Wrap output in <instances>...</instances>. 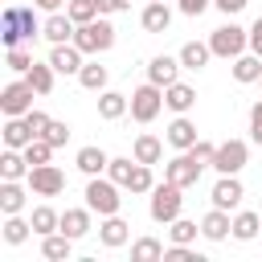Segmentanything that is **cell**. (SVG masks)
Instances as JSON below:
<instances>
[{
  "label": "cell",
  "instance_id": "1",
  "mask_svg": "<svg viewBox=\"0 0 262 262\" xmlns=\"http://www.w3.org/2000/svg\"><path fill=\"white\" fill-rule=\"evenodd\" d=\"M37 8V4H33ZM29 4H8L4 8V16H0V37H4V49H12V45H20V41H33L37 33H41V20H37V12H33Z\"/></svg>",
  "mask_w": 262,
  "mask_h": 262
},
{
  "label": "cell",
  "instance_id": "2",
  "mask_svg": "<svg viewBox=\"0 0 262 262\" xmlns=\"http://www.w3.org/2000/svg\"><path fill=\"white\" fill-rule=\"evenodd\" d=\"M180 209H184V188H180V184L164 180V184H156V188L147 192V213H151L156 225H172V221L180 217Z\"/></svg>",
  "mask_w": 262,
  "mask_h": 262
},
{
  "label": "cell",
  "instance_id": "3",
  "mask_svg": "<svg viewBox=\"0 0 262 262\" xmlns=\"http://www.w3.org/2000/svg\"><path fill=\"white\" fill-rule=\"evenodd\" d=\"M119 188L123 184H115L111 176H86V205L98 213V217H111V213H119V205H123V196H119Z\"/></svg>",
  "mask_w": 262,
  "mask_h": 262
},
{
  "label": "cell",
  "instance_id": "4",
  "mask_svg": "<svg viewBox=\"0 0 262 262\" xmlns=\"http://www.w3.org/2000/svg\"><path fill=\"white\" fill-rule=\"evenodd\" d=\"M209 49H213V57H225V61H233V57H242L246 49H250V29H242V25H221V29H213L209 33Z\"/></svg>",
  "mask_w": 262,
  "mask_h": 262
},
{
  "label": "cell",
  "instance_id": "5",
  "mask_svg": "<svg viewBox=\"0 0 262 262\" xmlns=\"http://www.w3.org/2000/svg\"><path fill=\"white\" fill-rule=\"evenodd\" d=\"M74 45H78L82 53H106V49L115 45V25H111L106 16H94V20L78 25V33H74Z\"/></svg>",
  "mask_w": 262,
  "mask_h": 262
},
{
  "label": "cell",
  "instance_id": "6",
  "mask_svg": "<svg viewBox=\"0 0 262 262\" xmlns=\"http://www.w3.org/2000/svg\"><path fill=\"white\" fill-rule=\"evenodd\" d=\"M246 160H250V143H246V139H225V143H217L209 168H213L217 176H237V172L246 168Z\"/></svg>",
  "mask_w": 262,
  "mask_h": 262
},
{
  "label": "cell",
  "instance_id": "7",
  "mask_svg": "<svg viewBox=\"0 0 262 262\" xmlns=\"http://www.w3.org/2000/svg\"><path fill=\"white\" fill-rule=\"evenodd\" d=\"M160 111H164V86L143 82V86L131 90V119H135V123H151Z\"/></svg>",
  "mask_w": 262,
  "mask_h": 262
},
{
  "label": "cell",
  "instance_id": "8",
  "mask_svg": "<svg viewBox=\"0 0 262 262\" xmlns=\"http://www.w3.org/2000/svg\"><path fill=\"white\" fill-rule=\"evenodd\" d=\"M205 168H209L205 160H196L192 151H180V156H172V160L164 164V180H172V184H180V188H192Z\"/></svg>",
  "mask_w": 262,
  "mask_h": 262
},
{
  "label": "cell",
  "instance_id": "9",
  "mask_svg": "<svg viewBox=\"0 0 262 262\" xmlns=\"http://www.w3.org/2000/svg\"><path fill=\"white\" fill-rule=\"evenodd\" d=\"M25 180H29L33 196H57V192H66V172L57 164H37V168H29Z\"/></svg>",
  "mask_w": 262,
  "mask_h": 262
},
{
  "label": "cell",
  "instance_id": "10",
  "mask_svg": "<svg viewBox=\"0 0 262 262\" xmlns=\"http://www.w3.org/2000/svg\"><path fill=\"white\" fill-rule=\"evenodd\" d=\"M33 94H37V90H33L25 78H20V82H8V86L0 90V111H4V115H29V111H33Z\"/></svg>",
  "mask_w": 262,
  "mask_h": 262
},
{
  "label": "cell",
  "instance_id": "11",
  "mask_svg": "<svg viewBox=\"0 0 262 262\" xmlns=\"http://www.w3.org/2000/svg\"><path fill=\"white\" fill-rule=\"evenodd\" d=\"M74 33H78V25L70 20V12H49L41 25V37L49 45H66V41H74Z\"/></svg>",
  "mask_w": 262,
  "mask_h": 262
},
{
  "label": "cell",
  "instance_id": "12",
  "mask_svg": "<svg viewBox=\"0 0 262 262\" xmlns=\"http://www.w3.org/2000/svg\"><path fill=\"white\" fill-rule=\"evenodd\" d=\"M49 66H53L57 74H78V70L86 66V53H82L74 41H66V45H53V49H49Z\"/></svg>",
  "mask_w": 262,
  "mask_h": 262
},
{
  "label": "cell",
  "instance_id": "13",
  "mask_svg": "<svg viewBox=\"0 0 262 262\" xmlns=\"http://www.w3.org/2000/svg\"><path fill=\"white\" fill-rule=\"evenodd\" d=\"M180 57H168V53H156L151 61H147V82H156V86H172V82H180Z\"/></svg>",
  "mask_w": 262,
  "mask_h": 262
},
{
  "label": "cell",
  "instance_id": "14",
  "mask_svg": "<svg viewBox=\"0 0 262 262\" xmlns=\"http://www.w3.org/2000/svg\"><path fill=\"white\" fill-rule=\"evenodd\" d=\"M233 233V217H229V209H209L205 217H201V237H209V242H225Z\"/></svg>",
  "mask_w": 262,
  "mask_h": 262
},
{
  "label": "cell",
  "instance_id": "15",
  "mask_svg": "<svg viewBox=\"0 0 262 262\" xmlns=\"http://www.w3.org/2000/svg\"><path fill=\"white\" fill-rule=\"evenodd\" d=\"M164 139H168V143H172L176 151H188V147H192V143H196L201 135H196V123H192L188 115H176V119L168 123V131H164Z\"/></svg>",
  "mask_w": 262,
  "mask_h": 262
},
{
  "label": "cell",
  "instance_id": "16",
  "mask_svg": "<svg viewBox=\"0 0 262 262\" xmlns=\"http://www.w3.org/2000/svg\"><path fill=\"white\" fill-rule=\"evenodd\" d=\"M29 180L20 184V180H0V213L4 217H12V213H20L25 209V201H29Z\"/></svg>",
  "mask_w": 262,
  "mask_h": 262
},
{
  "label": "cell",
  "instance_id": "17",
  "mask_svg": "<svg viewBox=\"0 0 262 262\" xmlns=\"http://www.w3.org/2000/svg\"><path fill=\"white\" fill-rule=\"evenodd\" d=\"M242 196H246V188H242L237 176H217V184H213V205L217 209H237Z\"/></svg>",
  "mask_w": 262,
  "mask_h": 262
},
{
  "label": "cell",
  "instance_id": "18",
  "mask_svg": "<svg viewBox=\"0 0 262 262\" xmlns=\"http://www.w3.org/2000/svg\"><path fill=\"white\" fill-rule=\"evenodd\" d=\"M127 237H131V225H127L119 213L102 217V225H98V242H102L106 250H119V246H127Z\"/></svg>",
  "mask_w": 262,
  "mask_h": 262
},
{
  "label": "cell",
  "instance_id": "19",
  "mask_svg": "<svg viewBox=\"0 0 262 262\" xmlns=\"http://www.w3.org/2000/svg\"><path fill=\"white\" fill-rule=\"evenodd\" d=\"M139 25H143L147 33H168V25H172V8H168L164 0H147L143 12H139Z\"/></svg>",
  "mask_w": 262,
  "mask_h": 262
},
{
  "label": "cell",
  "instance_id": "20",
  "mask_svg": "<svg viewBox=\"0 0 262 262\" xmlns=\"http://www.w3.org/2000/svg\"><path fill=\"white\" fill-rule=\"evenodd\" d=\"M164 106L176 111V115H188L196 106V90L188 82H172V86H164Z\"/></svg>",
  "mask_w": 262,
  "mask_h": 262
},
{
  "label": "cell",
  "instance_id": "21",
  "mask_svg": "<svg viewBox=\"0 0 262 262\" xmlns=\"http://www.w3.org/2000/svg\"><path fill=\"white\" fill-rule=\"evenodd\" d=\"M74 164H78V172L82 176H106V164H111V156L102 151V147H78V156H74Z\"/></svg>",
  "mask_w": 262,
  "mask_h": 262
},
{
  "label": "cell",
  "instance_id": "22",
  "mask_svg": "<svg viewBox=\"0 0 262 262\" xmlns=\"http://www.w3.org/2000/svg\"><path fill=\"white\" fill-rule=\"evenodd\" d=\"M90 213H94L90 205H82V209H66V213H61V225H57V229H61L66 237H74V242H78V237H86V233L94 229V225H90Z\"/></svg>",
  "mask_w": 262,
  "mask_h": 262
},
{
  "label": "cell",
  "instance_id": "23",
  "mask_svg": "<svg viewBox=\"0 0 262 262\" xmlns=\"http://www.w3.org/2000/svg\"><path fill=\"white\" fill-rule=\"evenodd\" d=\"M127 111H131V98H127V94H119V90H102V94H98V119L115 123V119H123Z\"/></svg>",
  "mask_w": 262,
  "mask_h": 262
},
{
  "label": "cell",
  "instance_id": "24",
  "mask_svg": "<svg viewBox=\"0 0 262 262\" xmlns=\"http://www.w3.org/2000/svg\"><path fill=\"white\" fill-rule=\"evenodd\" d=\"M70 254H74V237H66L61 229L41 237V258H49V262H70Z\"/></svg>",
  "mask_w": 262,
  "mask_h": 262
},
{
  "label": "cell",
  "instance_id": "25",
  "mask_svg": "<svg viewBox=\"0 0 262 262\" xmlns=\"http://www.w3.org/2000/svg\"><path fill=\"white\" fill-rule=\"evenodd\" d=\"M176 57H180V66H184V70H205V66H209V57H213V49H209V41H184Z\"/></svg>",
  "mask_w": 262,
  "mask_h": 262
},
{
  "label": "cell",
  "instance_id": "26",
  "mask_svg": "<svg viewBox=\"0 0 262 262\" xmlns=\"http://www.w3.org/2000/svg\"><path fill=\"white\" fill-rule=\"evenodd\" d=\"M25 176H29L25 151L20 147H4V156H0V180H25Z\"/></svg>",
  "mask_w": 262,
  "mask_h": 262
},
{
  "label": "cell",
  "instance_id": "27",
  "mask_svg": "<svg viewBox=\"0 0 262 262\" xmlns=\"http://www.w3.org/2000/svg\"><path fill=\"white\" fill-rule=\"evenodd\" d=\"M37 135L29 131V123H25V115H8V123H4V147H29Z\"/></svg>",
  "mask_w": 262,
  "mask_h": 262
},
{
  "label": "cell",
  "instance_id": "28",
  "mask_svg": "<svg viewBox=\"0 0 262 262\" xmlns=\"http://www.w3.org/2000/svg\"><path fill=\"white\" fill-rule=\"evenodd\" d=\"M131 156L139 160V164H160V156H164V139H156V135H135V143H131Z\"/></svg>",
  "mask_w": 262,
  "mask_h": 262
},
{
  "label": "cell",
  "instance_id": "29",
  "mask_svg": "<svg viewBox=\"0 0 262 262\" xmlns=\"http://www.w3.org/2000/svg\"><path fill=\"white\" fill-rule=\"evenodd\" d=\"M258 233H262V213H254V209L233 213V237L237 242H254Z\"/></svg>",
  "mask_w": 262,
  "mask_h": 262
},
{
  "label": "cell",
  "instance_id": "30",
  "mask_svg": "<svg viewBox=\"0 0 262 262\" xmlns=\"http://www.w3.org/2000/svg\"><path fill=\"white\" fill-rule=\"evenodd\" d=\"M233 78L242 82V86H250V82H262V57L258 53H242V57H233Z\"/></svg>",
  "mask_w": 262,
  "mask_h": 262
},
{
  "label": "cell",
  "instance_id": "31",
  "mask_svg": "<svg viewBox=\"0 0 262 262\" xmlns=\"http://www.w3.org/2000/svg\"><path fill=\"white\" fill-rule=\"evenodd\" d=\"M29 221H33V233H37V237H45V233H57L61 213H57V209H49V205H37V209L29 213Z\"/></svg>",
  "mask_w": 262,
  "mask_h": 262
},
{
  "label": "cell",
  "instance_id": "32",
  "mask_svg": "<svg viewBox=\"0 0 262 262\" xmlns=\"http://www.w3.org/2000/svg\"><path fill=\"white\" fill-rule=\"evenodd\" d=\"M131 262H164V242L160 237H135L131 242Z\"/></svg>",
  "mask_w": 262,
  "mask_h": 262
},
{
  "label": "cell",
  "instance_id": "33",
  "mask_svg": "<svg viewBox=\"0 0 262 262\" xmlns=\"http://www.w3.org/2000/svg\"><path fill=\"white\" fill-rule=\"evenodd\" d=\"M78 82H82L86 90L102 94V90H106V82H111V74H106V66H98V61H86V66L78 70Z\"/></svg>",
  "mask_w": 262,
  "mask_h": 262
},
{
  "label": "cell",
  "instance_id": "34",
  "mask_svg": "<svg viewBox=\"0 0 262 262\" xmlns=\"http://www.w3.org/2000/svg\"><path fill=\"white\" fill-rule=\"evenodd\" d=\"M53 74H57V70H53L49 61H33L29 74H25V82H29L37 94H49V90H53Z\"/></svg>",
  "mask_w": 262,
  "mask_h": 262
},
{
  "label": "cell",
  "instance_id": "35",
  "mask_svg": "<svg viewBox=\"0 0 262 262\" xmlns=\"http://www.w3.org/2000/svg\"><path fill=\"white\" fill-rule=\"evenodd\" d=\"M29 233H33V221H25L20 213L4 217V242H8V246H25V242H29Z\"/></svg>",
  "mask_w": 262,
  "mask_h": 262
},
{
  "label": "cell",
  "instance_id": "36",
  "mask_svg": "<svg viewBox=\"0 0 262 262\" xmlns=\"http://www.w3.org/2000/svg\"><path fill=\"white\" fill-rule=\"evenodd\" d=\"M151 188H156L151 164H139V160H135V172H131V180H127V192H135V196H147Z\"/></svg>",
  "mask_w": 262,
  "mask_h": 262
},
{
  "label": "cell",
  "instance_id": "37",
  "mask_svg": "<svg viewBox=\"0 0 262 262\" xmlns=\"http://www.w3.org/2000/svg\"><path fill=\"white\" fill-rule=\"evenodd\" d=\"M131 172H135V156H111V164H106V176H111L115 184H123V188H127Z\"/></svg>",
  "mask_w": 262,
  "mask_h": 262
},
{
  "label": "cell",
  "instance_id": "38",
  "mask_svg": "<svg viewBox=\"0 0 262 262\" xmlns=\"http://www.w3.org/2000/svg\"><path fill=\"white\" fill-rule=\"evenodd\" d=\"M196 233H201V225H196V221H184V217H176V221L168 225V237H172L176 246H192Z\"/></svg>",
  "mask_w": 262,
  "mask_h": 262
},
{
  "label": "cell",
  "instance_id": "39",
  "mask_svg": "<svg viewBox=\"0 0 262 262\" xmlns=\"http://www.w3.org/2000/svg\"><path fill=\"white\" fill-rule=\"evenodd\" d=\"M20 151H25V160H29V168H37V164H49L57 147H53L49 139H33V143H29V147H20Z\"/></svg>",
  "mask_w": 262,
  "mask_h": 262
},
{
  "label": "cell",
  "instance_id": "40",
  "mask_svg": "<svg viewBox=\"0 0 262 262\" xmlns=\"http://www.w3.org/2000/svg\"><path fill=\"white\" fill-rule=\"evenodd\" d=\"M66 12H70V20H74V25H86V20L102 16V12H98V0H70V4H66Z\"/></svg>",
  "mask_w": 262,
  "mask_h": 262
},
{
  "label": "cell",
  "instance_id": "41",
  "mask_svg": "<svg viewBox=\"0 0 262 262\" xmlns=\"http://www.w3.org/2000/svg\"><path fill=\"white\" fill-rule=\"evenodd\" d=\"M41 139H49L53 147H66V143H70V123H61V119H53V123L45 127V135H41Z\"/></svg>",
  "mask_w": 262,
  "mask_h": 262
},
{
  "label": "cell",
  "instance_id": "42",
  "mask_svg": "<svg viewBox=\"0 0 262 262\" xmlns=\"http://www.w3.org/2000/svg\"><path fill=\"white\" fill-rule=\"evenodd\" d=\"M164 262H201V254H196L192 246H176V242H172V246L164 250Z\"/></svg>",
  "mask_w": 262,
  "mask_h": 262
},
{
  "label": "cell",
  "instance_id": "43",
  "mask_svg": "<svg viewBox=\"0 0 262 262\" xmlns=\"http://www.w3.org/2000/svg\"><path fill=\"white\" fill-rule=\"evenodd\" d=\"M29 66H33V57H29L20 45H12V49H8V70H16V74H29Z\"/></svg>",
  "mask_w": 262,
  "mask_h": 262
},
{
  "label": "cell",
  "instance_id": "44",
  "mask_svg": "<svg viewBox=\"0 0 262 262\" xmlns=\"http://www.w3.org/2000/svg\"><path fill=\"white\" fill-rule=\"evenodd\" d=\"M25 123H29V131H33V135H37V139H41V135H45V127H49V123H53V119H49V115H45V111H37V106H33V111H29V115H25Z\"/></svg>",
  "mask_w": 262,
  "mask_h": 262
},
{
  "label": "cell",
  "instance_id": "45",
  "mask_svg": "<svg viewBox=\"0 0 262 262\" xmlns=\"http://www.w3.org/2000/svg\"><path fill=\"white\" fill-rule=\"evenodd\" d=\"M250 139H254V143H262V98L250 106Z\"/></svg>",
  "mask_w": 262,
  "mask_h": 262
},
{
  "label": "cell",
  "instance_id": "46",
  "mask_svg": "<svg viewBox=\"0 0 262 262\" xmlns=\"http://www.w3.org/2000/svg\"><path fill=\"white\" fill-rule=\"evenodd\" d=\"M176 8H180L184 16H201L205 8H213V0H176Z\"/></svg>",
  "mask_w": 262,
  "mask_h": 262
},
{
  "label": "cell",
  "instance_id": "47",
  "mask_svg": "<svg viewBox=\"0 0 262 262\" xmlns=\"http://www.w3.org/2000/svg\"><path fill=\"white\" fill-rule=\"evenodd\" d=\"M188 151H192L196 160H205V164H209V160H213V151H217V143H209V139H196Z\"/></svg>",
  "mask_w": 262,
  "mask_h": 262
},
{
  "label": "cell",
  "instance_id": "48",
  "mask_svg": "<svg viewBox=\"0 0 262 262\" xmlns=\"http://www.w3.org/2000/svg\"><path fill=\"white\" fill-rule=\"evenodd\" d=\"M127 8H131V0H98L102 16H115V12H127Z\"/></svg>",
  "mask_w": 262,
  "mask_h": 262
},
{
  "label": "cell",
  "instance_id": "49",
  "mask_svg": "<svg viewBox=\"0 0 262 262\" xmlns=\"http://www.w3.org/2000/svg\"><path fill=\"white\" fill-rule=\"evenodd\" d=\"M246 4H250V0H213V8H217V12H225V16H237Z\"/></svg>",
  "mask_w": 262,
  "mask_h": 262
},
{
  "label": "cell",
  "instance_id": "50",
  "mask_svg": "<svg viewBox=\"0 0 262 262\" xmlns=\"http://www.w3.org/2000/svg\"><path fill=\"white\" fill-rule=\"evenodd\" d=\"M250 53H258V57H262V16L250 25Z\"/></svg>",
  "mask_w": 262,
  "mask_h": 262
},
{
  "label": "cell",
  "instance_id": "51",
  "mask_svg": "<svg viewBox=\"0 0 262 262\" xmlns=\"http://www.w3.org/2000/svg\"><path fill=\"white\" fill-rule=\"evenodd\" d=\"M33 4H37L41 12H61V8H66L70 0H33Z\"/></svg>",
  "mask_w": 262,
  "mask_h": 262
}]
</instances>
